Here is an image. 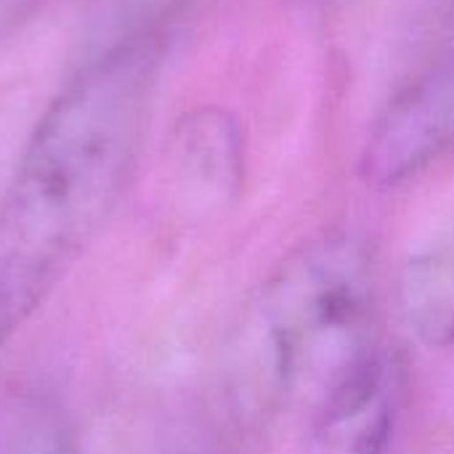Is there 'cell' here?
I'll list each match as a JSON object with an SVG mask.
<instances>
[{
    "label": "cell",
    "instance_id": "obj_2",
    "mask_svg": "<svg viewBox=\"0 0 454 454\" xmlns=\"http://www.w3.org/2000/svg\"><path fill=\"white\" fill-rule=\"evenodd\" d=\"M247 338L263 388L314 415L383 351L362 242L325 234L295 250L263 287Z\"/></svg>",
    "mask_w": 454,
    "mask_h": 454
},
{
    "label": "cell",
    "instance_id": "obj_4",
    "mask_svg": "<svg viewBox=\"0 0 454 454\" xmlns=\"http://www.w3.org/2000/svg\"><path fill=\"white\" fill-rule=\"evenodd\" d=\"M399 402L402 367L383 348L311 415L322 454H386Z\"/></svg>",
    "mask_w": 454,
    "mask_h": 454
},
{
    "label": "cell",
    "instance_id": "obj_6",
    "mask_svg": "<svg viewBox=\"0 0 454 454\" xmlns=\"http://www.w3.org/2000/svg\"><path fill=\"white\" fill-rule=\"evenodd\" d=\"M399 301L407 325L423 343L454 346V231L407 261Z\"/></svg>",
    "mask_w": 454,
    "mask_h": 454
},
{
    "label": "cell",
    "instance_id": "obj_1",
    "mask_svg": "<svg viewBox=\"0 0 454 454\" xmlns=\"http://www.w3.org/2000/svg\"><path fill=\"white\" fill-rule=\"evenodd\" d=\"M162 53L157 29L112 43L37 120L0 200V346L114 210L138 157Z\"/></svg>",
    "mask_w": 454,
    "mask_h": 454
},
{
    "label": "cell",
    "instance_id": "obj_5",
    "mask_svg": "<svg viewBox=\"0 0 454 454\" xmlns=\"http://www.w3.org/2000/svg\"><path fill=\"white\" fill-rule=\"evenodd\" d=\"M176 178L189 189L226 194L239 184L242 133L237 120L218 106H202L184 114L168 144Z\"/></svg>",
    "mask_w": 454,
    "mask_h": 454
},
{
    "label": "cell",
    "instance_id": "obj_3",
    "mask_svg": "<svg viewBox=\"0 0 454 454\" xmlns=\"http://www.w3.org/2000/svg\"><path fill=\"white\" fill-rule=\"evenodd\" d=\"M454 149V56L402 88L372 122L362 149L367 184L399 186Z\"/></svg>",
    "mask_w": 454,
    "mask_h": 454
}]
</instances>
